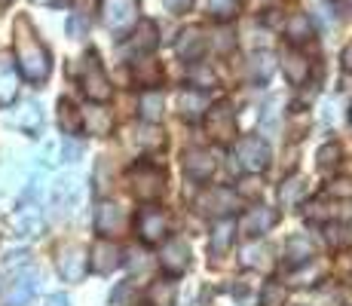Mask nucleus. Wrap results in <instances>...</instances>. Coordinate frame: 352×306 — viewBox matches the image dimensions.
Listing matches in <instances>:
<instances>
[{
	"label": "nucleus",
	"instance_id": "obj_10",
	"mask_svg": "<svg viewBox=\"0 0 352 306\" xmlns=\"http://www.w3.org/2000/svg\"><path fill=\"white\" fill-rule=\"evenodd\" d=\"M132 181H135L138 199H157L162 193V172H157V168H151V166L132 168Z\"/></svg>",
	"mask_w": 352,
	"mask_h": 306
},
{
	"label": "nucleus",
	"instance_id": "obj_38",
	"mask_svg": "<svg viewBox=\"0 0 352 306\" xmlns=\"http://www.w3.org/2000/svg\"><path fill=\"white\" fill-rule=\"evenodd\" d=\"M331 193H334V196H352V181H337V184H331Z\"/></svg>",
	"mask_w": 352,
	"mask_h": 306
},
{
	"label": "nucleus",
	"instance_id": "obj_33",
	"mask_svg": "<svg viewBox=\"0 0 352 306\" xmlns=\"http://www.w3.org/2000/svg\"><path fill=\"white\" fill-rule=\"evenodd\" d=\"M337 162H340V147H337V144H324L319 151V168H322V172H331V168H337Z\"/></svg>",
	"mask_w": 352,
	"mask_h": 306
},
{
	"label": "nucleus",
	"instance_id": "obj_17",
	"mask_svg": "<svg viewBox=\"0 0 352 306\" xmlns=\"http://www.w3.org/2000/svg\"><path fill=\"white\" fill-rule=\"evenodd\" d=\"M37 278L40 276L34 273V270H25V273L12 282V288L6 291V306H28L34 291H37Z\"/></svg>",
	"mask_w": 352,
	"mask_h": 306
},
{
	"label": "nucleus",
	"instance_id": "obj_44",
	"mask_svg": "<svg viewBox=\"0 0 352 306\" xmlns=\"http://www.w3.org/2000/svg\"><path fill=\"white\" fill-rule=\"evenodd\" d=\"M3 3H10V0H3Z\"/></svg>",
	"mask_w": 352,
	"mask_h": 306
},
{
	"label": "nucleus",
	"instance_id": "obj_6",
	"mask_svg": "<svg viewBox=\"0 0 352 306\" xmlns=\"http://www.w3.org/2000/svg\"><path fill=\"white\" fill-rule=\"evenodd\" d=\"M196 206H199L206 215L227 217V215L236 212V206H239V196H236L233 190H227V187H212V190H206V193L196 199Z\"/></svg>",
	"mask_w": 352,
	"mask_h": 306
},
{
	"label": "nucleus",
	"instance_id": "obj_9",
	"mask_svg": "<svg viewBox=\"0 0 352 306\" xmlns=\"http://www.w3.org/2000/svg\"><path fill=\"white\" fill-rule=\"evenodd\" d=\"M80 196H83V184H80L77 175H65V178L52 184V206L62 208V212H71L80 202Z\"/></svg>",
	"mask_w": 352,
	"mask_h": 306
},
{
	"label": "nucleus",
	"instance_id": "obj_32",
	"mask_svg": "<svg viewBox=\"0 0 352 306\" xmlns=\"http://www.w3.org/2000/svg\"><path fill=\"white\" fill-rule=\"evenodd\" d=\"M252 74H254V80L267 83L270 74H273V58H270L267 52H263V56H254V58H252Z\"/></svg>",
	"mask_w": 352,
	"mask_h": 306
},
{
	"label": "nucleus",
	"instance_id": "obj_1",
	"mask_svg": "<svg viewBox=\"0 0 352 306\" xmlns=\"http://www.w3.org/2000/svg\"><path fill=\"white\" fill-rule=\"evenodd\" d=\"M12 50H16V67L22 71L25 80L43 83V80L50 77V71H52L50 50H46L43 40L34 34L28 19H16V28H12Z\"/></svg>",
	"mask_w": 352,
	"mask_h": 306
},
{
	"label": "nucleus",
	"instance_id": "obj_21",
	"mask_svg": "<svg viewBox=\"0 0 352 306\" xmlns=\"http://www.w3.org/2000/svg\"><path fill=\"white\" fill-rule=\"evenodd\" d=\"M12 122H16L22 132H40V126H43V111H40L37 101H25L22 111H16V117H12Z\"/></svg>",
	"mask_w": 352,
	"mask_h": 306
},
{
	"label": "nucleus",
	"instance_id": "obj_39",
	"mask_svg": "<svg viewBox=\"0 0 352 306\" xmlns=\"http://www.w3.org/2000/svg\"><path fill=\"white\" fill-rule=\"evenodd\" d=\"M83 28H86V22H83L80 16H71V19H67V31H71L74 37H77V34H83Z\"/></svg>",
	"mask_w": 352,
	"mask_h": 306
},
{
	"label": "nucleus",
	"instance_id": "obj_31",
	"mask_svg": "<svg viewBox=\"0 0 352 306\" xmlns=\"http://www.w3.org/2000/svg\"><path fill=\"white\" fill-rule=\"evenodd\" d=\"M285 288H282V285H276V282H270L267 288L261 291V303L263 306H285Z\"/></svg>",
	"mask_w": 352,
	"mask_h": 306
},
{
	"label": "nucleus",
	"instance_id": "obj_35",
	"mask_svg": "<svg viewBox=\"0 0 352 306\" xmlns=\"http://www.w3.org/2000/svg\"><path fill=\"white\" fill-rule=\"evenodd\" d=\"M300 193H303V184H300V178L288 181L285 187H282V202H285V206H294L297 196H300Z\"/></svg>",
	"mask_w": 352,
	"mask_h": 306
},
{
	"label": "nucleus",
	"instance_id": "obj_15",
	"mask_svg": "<svg viewBox=\"0 0 352 306\" xmlns=\"http://www.w3.org/2000/svg\"><path fill=\"white\" fill-rule=\"evenodd\" d=\"M276 223V212H270V208H252V212H245L239 217V233L248 236V239H254V236L267 233L270 227Z\"/></svg>",
	"mask_w": 352,
	"mask_h": 306
},
{
	"label": "nucleus",
	"instance_id": "obj_28",
	"mask_svg": "<svg viewBox=\"0 0 352 306\" xmlns=\"http://www.w3.org/2000/svg\"><path fill=\"white\" fill-rule=\"evenodd\" d=\"M233 233H236V223L233 221H221L218 227H214V233H212V251H214V254H224V251L230 248Z\"/></svg>",
	"mask_w": 352,
	"mask_h": 306
},
{
	"label": "nucleus",
	"instance_id": "obj_2",
	"mask_svg": "<svg viewBox=\"0 0 352 306\" xmlns=\"http://www.w3.org/2000/svg\"><path fill=\"white\" fill-rule=\"evenodd\" d=\"M101 22L113 34L129 31L138 22V0H101Z\"/></svg>",
	"mask_w": 352,
	"mask_h": 306
},
{
	"label": "nucleus",
	"instance_id": "obj_5",
	"mask_svg": "<svg viewBox=\"0 0 352 306\" xmlns=\"http://www.w3.org/2000/svg\"><path fill=\"white\" fill-rule=\"evenodd\" d=\"M10 227L16 230V236H40L43 233V227H46L43 208H40L37 202H22V206L12 212Z\"/></svg>",
	"mask_w": 352,
	"mask_h": 306
},
{
	"label": "nucleus",
	"instance_id": "obj_30",
	"mask_svg": "<svg viewBox=\"0 0 352 306\" xmlns=\"http://www.w3.org/2000/svg\"><path fill=\"white\" fill-rule=\"evenodd\" d=\"M212 129L218 132V138H230V135H233V113H230L227 105L212 111Z\"/></svg>",
	"mask_w": 352,
	"mask_h": 306
},
{
	"label": "nucleus",
	"instance_id": "obj_43",
	"mask_svg": "<svg viewBox=\"0 0 352 306\" xmlns=\"http://www.w3.org/2000/svg\"><path fill=\"white\" fill-rule=\"evenodd\" d=\"M34 3H56V0H34Z\"/></svg>",
	"mask_w": 352,
	"mask_h": 306
},
{
	"label": "nucleus",
	"instance_id": "obj_13",
	"mask_svg": "<svg viewBox=\"0 0 352 306\" xmlns=\"http://www.w3.org/2000/svg\"><path fill=\"white\" fill-rule=\"evenodd\" d=\"M218 168V160H214L212 151H187L184 156V172L190 175L193 181H208Z\"/></svg>",
	"mask_w": 352,
	"mask_h": 306
},
{
	"label": "nucleus",
	"instance_id": "obj_14",
	"mask_svg": "<svg viewBox=\"0 0 352 306\" xmlns=\"http://www.w3.org/2000/svg\"><path fill=\"white\" fill-rule=\"evenodd\" d=\"M126 227V215L117 202H101L96 212V230L101 236H117Z\"/></svg>",
	"mask_w": 352,
	"mask_h": 306
},
{
	"label": "nucleus",
	"instance_id": "obj_24",
	"mask_svg": "<svg viewBox=\"0 0 352 306\" xmlns=\"http://www.w3.org/2000/svg\"><path fill=\"white\" fill-rule=\"evenodd\" d=\"M58 126H62V132L67 138L83 129V117H80V111L74 107V101H67V98L58 101Z\"/></svg>",
	"mask_w": 352,
	"mask_h": 306
},
{
	"label": "nucleus",
	"instance_id": "obj_11",
	"mask_svg": "<svg viewBox=\"0 0 352 306\" xmlns=\"http://www.w3.org/2000/svg\"><path fill=\"white\" fill-rule=\"evenodd\" d=\"M187 263H190V248H187V242L168 239L162 245V270H166V273L181 276L187 270Z\"/></svg>",
	"mask_w": 352,
	"mask_h": 306
},
{
	"label": "nucleus",
	"instance_id": "obj_42",
	"mask_svg": "<svg viewBox=\"0 0 352 306\" xmlns=\"http://www.w3.org/2000/svg\"><path fill=\"white\" fill-rule=\"evenodd\" d=\"M343 67H346V71H352V43L346 46V52H343Z\"/></svg>",
	"mask_w": 352,
	"mask_h": 306
},
{
	"label": "nucleus",
	"instance_id": "obj_3",
	"mask_svg": "<svg viewBox=\"0 0 352 306\" xmlns=\"http://www.w3.org/2000/svg\"><path fill=\"white\" fill-rule=\"evenodd\" d=\"M236 162H239L242 172H263L270 166V144L257 135H248V138H239L236 144Z\"/></svg>",
	"mask_w": 352,
	"mask_h": 306
},
{
	"label": "nucleus",
	"instance_id": "obj_12",
	"mask_svg": "<svg viewBox=\"0 0 352 306\" xmlns=\"http://www.w3.org/2000/svg\"><path fill=\"white\" fill-rule=\"evenodd\" d=\"M138 233H141V239H144L147 245L162 242V236H166V215H162L160 208L147 206L144 212L138 215Z\"/></svg>",
	"mask_w": 352,
	"mask_h": 306
},
{
	"label": "nucleus",
	"instance_id": "obj_16",
	"mask_svg": "<svg viewBox=\"0 0 352 306\" xmlns=\"http://www.w3.org/2000/svg\"><path fill=\"white\" fill-rule=\"evenodd\" d=\"M138 28L141 31H135L132 40L126 43V52H129V56H135V58L153 52V50H157V43H160V40H157V25H153V22H147V19H144V22H138Z\"/></svg>",
	"mask_w": 352,
	"mask_h": 306
},
{
	"label": "nucleus",
	"instance_id": "obj_27",
	"mask_svg": "<svg viewBox=\"0 0 352 306\" xmlns=\"http://www.w3.org/2000/svg\"><path fill=\"white\" fill-rule=\"evenodd\" d=\"M285 31H288L291 43H300V40H307L309 34H313V22H309L307 12H294L285 22Z\"/></svg>",
	"mask_w": 352,
	"mask_h": 306
},
{
	"label": "nucleus",
	"instance_id": "obj_25",
	"mask_svg": "<svg viewBox=\"0 0 352 306\" xmlns=\"http://www.w3.org/2000/svg\"><path fill=\"white\" fill-rule=\"evenodd\" d=\"M282 67H285V77H288L294 86H300L303 80L309 77V61L303 58L300 52H294V50L285 52V65H282Z\"/></svg>",
	"mask_w": 352,
	"mask_h": 306
},
{
	"label": "nucleus",
	"instance_id": "obj_4",
	"mask_svg": "<svg viewBox=\"0 0 352 306\" xmlns=\"http://www.w3.org/2000/svg\"><path fill=\"white\" fill-rule=\"evenodd\" d=\"M80 83H83V92L89 101H107L111 98V83H107L104 71H101L96 56L83 58V74H80Z\"/></svg>",
	"mask_w": 352,
	"mask_h": 306
},
{
	"label": "nucleus",
	"instance_id": "obj_26",
	"mask_svg": "<svg viewBox=\"0 0 352 306\" xmlns=\"http://www.w3.org/2000/svg\"><path fill=\"white\" fill-rule=\"evenodd\" d=\"M83 126L89 129V135H107L113 126V120H111V113L101 111V107H89L83 117Z\"/></svg>",
	"mask_w": 352,
	"mask_h": 306
},
{
	"label": "nucleus",
	"instance_id": "obj_34",
	"mask_svg": "<svg viewBox=\"0 0 352 306\" xmlns=\"http://www.w3.org/2000/svg\"><path fill=\"white\" fill-rule=\"evenodd\" d=\"M190 80H193V86H199V89H206V86H214V74L208 71V67H202V65H193L190 67Z\"/></svg>",
	"mask_w": 352,
	"mask_h": 306
},
{
	"label": "nucleus",
	"instance_id": "obj_36",
	"mask_svg": "<svg viewBox=\"0 0 352 306\" xmlns=\"http://www.w3.org/2000/svg\"><path fill=\"white\" fill-rule=\"evenodd\" d=\"M162 3H166L168 12H187L193 6V0H162Z\"/></svg>",
	"mask_w": 352,
	"mask_h": 306
},
{
	"label": "nucleus",
	"instance_id": "obj_18",
	"mask_svg": "<svg viewBox=\"0 0 352 306\" xmlns=\"http://www.w3.org/2000/svg\"><path fill=\"white\" fill-rule=\"evenodd\" d=\"M19 92V71L6 56H0V107L12 105Z\"/></svg>",
	"mask_w": 352,
	"mask_h": 306
},
{
	"label": "nucleus",
	"instance_id": "obj_23",
	"mask_svg": "<svg viewBox=\"0 0 352 306\" xmlns=\"http://www.w3.org/2000/svg\"><path fill=\"white\" fill-rule=\"evenodd\" d=\"M162 105H166V98H162L160 89H144L138 98V107H141V117L147 122H160L162 120Z\"/></svg>",
	"mask_w": 352,
	"mask_h": 306
},
{
	"label": "nucleus",
	"instance_id": "obj_41",
	"mask_svg": "<svg viewBox=\"0 0 352 306\" xmlns=\"http://www.w3.org/2000/svg\"><path fill=\"white\" fill-rule=\"evenodd\" d=\"M25 251H16V254H10V261H6V267H19V263H25Z\"/></svg>",
	"mask_w": 352,
	"mask_h": 306
},
{
	"label": "nucleus",
	"instance_id": "obj_29",
	"mask_svg": "<svg viewBox=\"0 0 352 306\" xmlns=\"http://www.w3.org/2000/svg\"><path fill=\"white\" fill-rule=\"evenodd\" d=\"M206 6L214 22H230V19L239 12V0H208Z\"/></svg>",
	"mask_w": 352,
	"mask_h": 306
},
{
	"label": "nucleus",
	"instance_id": "obj_20",
	"mask_svg": "<svg viewBox=\"0 0 352 306\" xmlns=\"http://www.w3.org/2000/svg\"><path fill=\"white\" fill-rule=\"evenodd\" d=\"M206 107H208L206 89H187V92H181V113H184V120L196 122L202 113H206Z\"/></svg>",
	"mask_w": 352,
	"mask_h": 306
},
{
	"label": "nucleus",
	"instance_id": "obj_8",
	"mask_svg": "<svg viewBox=\"0 0 352 306\" xmlns=\"http://www.w3.org/2000/svg\"><path fill=\"white\" fill-rule=\"evenodd\" d=\"M120 263H123V251H120L113 242L101 239V242L92 245V251H89V270H92V273H101V276L113 273Z\"/></svg>",
	"mask_w": 352,
	"mask_h": 306
},
{
	"label": "nucleus",
	"instance_id": "obj_37",
	"mask_svg": "<svg viewBox=\"0 0 352 306\" xmlns=\"http://www.w3.org/2000/svg\"><path fill=\"white\" fill-rule=\"evenodd\" d=\"M80 156V147L74 144V141H65L62 144V160H67V162H74Z\"/></svg>",
	"mask_w": 352,
	"mask_h": 306
},
{
	"label": "nucleus",
	"instance_id": "obj_40",
	"mask_svg": "<svg viewBox=\"0 0 352 306\" xmlns=\"http://www.w3.org/2000/svg\"><path fill=\"white\" fill-rule=\"evenodd\" d=\"M46 306H71V300H67L65 294H52L50 300H46Z\"/></svg>",
	"mask_w": 352,
	"mask_h": 306
},
{
	"label": "nucleus",
	"instance_id": "obj_19",
	"mask_svg": "<svg viewBox=\"0 0 352 306\" xmlns=\"http://www.w3.org/2000/svg\"><path fill=\"white\" fill-rule=\"evenodd\" d=\"M175 50H178V56L181 58H187V61H196L206 52V37H202V31L199 28H187L184 34H181V40L175 43Z\"/></svg>",
	"mask_w": 352,
	"mask_h": 306
},
{
	"label": "nucleus",
	"instance_id": "obj_22",
	"mask_svg": "<svg viewBox=\"0 0 352 306\" xmlns=\"http://www.w3.org/2000/svg\"><path fill=\"white\" fill-rule=\"evenodd\" d=\"M309 257H313V242H309L307 236H291V239L285 242V261H288V267L309 263Z\"/></svg>",
	"mask_w": 352,
	"mask_h": 306
},
{
	"label": "nucleus",
	"instance_id": "obj_7",
	"mask_svg": "<svg viewBox=\"0 0 352 306\" xmlns=\"http://www.w3.org/2000/svg\"><path fill=\"white\" fill-rule=\"evenodd\" d=\"M58 273L65 282H80L89 273V251H83L80 245H67L58 254Z\"/></svg>",
	"mask_w": 352,
	"mask_h": 306
}]
</instances>
